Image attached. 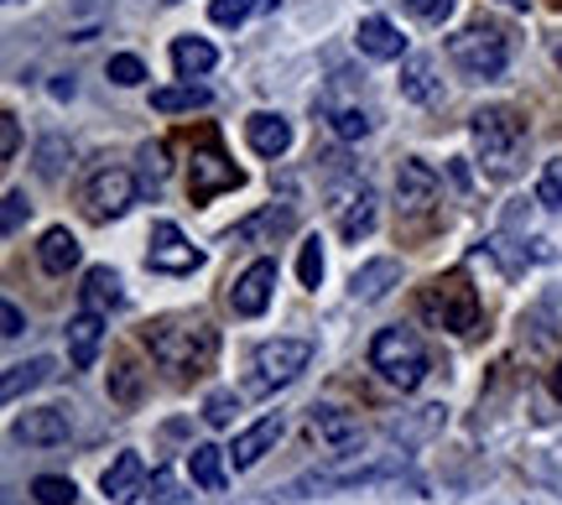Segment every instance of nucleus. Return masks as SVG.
Listing matches in <instances>:
<instances>
[{"label":"nucleus","instance_id":"f257e3e1","mask_svg":"<svg viewBox=\"0 0 562 505\" xmlns=\"http://www.w3.org/2000/svg\"><path fill=\"white\" fill-rule=\"evenodd\" d=\"M146 349L172 375H203L220 355V334L203 318H193V324H151L146 328Z\"/></svg>","mask_w":562,"mask_h":505},{"label":"nucleus","instance_id":"f03ea898","mask_svg":"<svg viewBox=\"0 0 562 505\" xmlns=\"http://www.w3.org/2000/svg\"><path fill=\"white\" fill-rule=\"evenodd\" d=\"M469 142L480 152V167L490 178H510L526 157V125L505 110V104H484L469 121Z\"/></svg>","mask_w":562,"mask_h":505},{"label":"nucleus","instance_id":"7ed1b4c3","mask_svg":"<svg viewBox=\"0 0 562 505\" xmlns=\"http://www.w3.org/2000/svg\"><path fill=\"white\" fill-rule=\"evenodd\" d=\"M417 313L432 328L469 334V328H480V292L469 287L463 271H448V277H432V282L417 292Z\"/></svg>","mask_w":562,"mask_h":505},{"label":"nucleus","instance_id":"20e7f679","mask_svg":"<svg viewBox=\"0 0 562 505\" xmlns=\"http://www.w3.org/2000/svg\"><path fill=\"white\" fill-rule=\"evenodd\" d=\"M370 370H381V381H391L396 391H417L427 381V349L412 328H381L370 344Z\"/></svg>","mask_w":562,"mask_h":505},{"label":"nucleus","instance_id":"39448f33","mask_svg":"<svg viewBox=\"0 0 562 505\" xmlns=\"http://www.w3.org/2000/svg\"><path fill=\"white\" fill-rule=\"evenodd\" d=\"M448 58L469 79H501L505 68H510V37H505L501 26L474 21V26H463V32L448 37Z\"/></svg>","mask_w":562,"mask_h":505},{"label":"nucleus","instance_id":"423d86ee","mask_svg":"<svg viewBox=\"0 0 562 505\" xmlns=\"http://www.w3.org/2000/svg\"><path fill=\"white\" fill-rule=\"evenodd\" d=\"M136 203V178L125 172V167H100L89 188H83V214L89 220H121L125 209Z\"/></svg>","mask_w":562,"mask_h":505},{"label":"nucleus","instance_id":"0eeeda50","mask_svg":"<svg viewBox=\"0 0 562 505\" xmlns=\"http://www.w3.org/2000/svg\"><path fill=\"white\" fill-rule=\"evenodd\" d=\"M334 220H339V240L360 245L364 235H375V224H381V199H375V188L370 182H349L334 193Z\"/></svg>","mask_w":562,"mask_h":505},{"label":"nucleus","instance_id":"6e6552de","mask_svg":"<svg viewBox=\"0 0 562 505\" xmlns=\"http://www.w3.org/2000/svg\"><path fill=\"white\" fill-rule=\"evenodd\" d=\"M240 182H245V172L224 157L220 146H203L199 157H193V167H188V199L209 203V199H220V193H235Z\"/></svg>","mask_w":562,"mask_h":505},{"label":"nucleus","instance_id":"1a4fd4ad","mask_svg":"<svg viewBox=\"0 0 562 505\" xmlns=\"http://www.w3.org/2000/svg\"><path fill=\"white\" fill-rule=\"evenodd\" d=\"M313 364V344L307 339H266L256 349V381L261 385H292Z\"/></svg>","mask_w":562,"mask_h":505},{"label":"nucleus","instance_id":"9d476101","mask_svg":"<svg viewBox=\"0 0 562 505\" xmlns=\"http://www.w3.org/2000/svg\"><path fill=\"white\" fill-rule=\"evenodd\" d=\"M146 266H151V271L188 277V271H199L203 266V250H193L188 235H182L172 220H161V224H151V250H146Z\"/></svg>","mask_w":562,"mask_h":505},{"label":"nucleus","instance_id":"9b49d317","mask_svg":"<svg viewBox=\"0 0 562 505\" xmlns=\"http://www.w3.org/2000/svg\"><path fill=\"white\" fill-rule=\"evenodd\" d=\"M271 292H277V261H250L235 277V287H229V303H235V313L240 318H261L266 307H271Z\"/></svg>","mask_w":562,"mask_h":505},{"label":"nucleus","instance_id":"f8f14e48","mask_svg":"<svg viewBox=\"0 0 562 505\" xmlns=\"http://www.w3.org/2000/svg\"><path fill=\"white\" fill-rule=\"evenodd\" d=\"M307 427H313V438L323 448H334V453H355L364 444V423L355 412H344V406H313L307 412Z\"/></svg>","mask_w":562,"mask_h":505},{"label":"nucleus","instance_id":"ddd939ff","mask_svg":"<svg viewBox=\"0 0 562 505\" xmlns=\"http://www.w3.org/2000/svg\"><path fill=\"white\" fill-rule=\"evenodd\" d=\"M438 193H442L438 172L422 162V157H406V162L396 167V209H402V214H427V209L438 203Z\"/></svg>","mask_w":562,"mask_h":505},{"label":"nucleus","instance_id":"4468645a","mask_svg":"<svg viewBox=\"0 0 562 505\" xmlns=\"http://www.w3.org/2000/svg\"><path fill=\"white\" fill-rule=\"evenodd\" d=\"M16 444H32V448H58L68 444V433H74V417H68V406H42V412H26L16 417Z\"/></svg>","mask_w":562,"mask_h":505},{"label":"nucleus","instance_id":"2eb2a0df","mask_svg":"<svg viewBox=\"0 0 562 505\" xmlns=\"http://www.w3.org/2000/svg\"><path fill=\"white\" fill-rule=\"evenodd\" d=\"M140 485H146V464H140V453H115V464L100 474L104 501H115V505H131L140 495Z\"/></svg>","mask_w":562,"mask_h":505},{"label":"nucleus","instance_id":"dca6fc26","mask_svg":"<svg viewBox=\"0 0 562 505\" xmlns=\"http://www.w3.org/2000/svg\"><path fill=\"white\" fill-rule=\"evenodd\" d=\"M396 282H402V266L391 261V256H375V261H364L360 271L349 277V298H355V303H381Z\"/></svg>","mask_w":562,"mask_h":505},{"label":"nucleus","instance_id":"f3484780","mask_svg":"<svg viewBox=\"0 0 562 505\" xmlns=\"http://www.w3.org/2000/svg\"><path fill=\"white\" fill-rule=\"evenodd\" d=\"M277 438H281V417H261V423H250L245 433H235V448H229L235 469H256L277 448Z\"/></svg>","mask_w":562,"mask_h":505},{"label":"nucleus","instance_id":"a211bd4d","mask_svg":"<svg viewBox=\"0 0 562 505\" xmlns=\"http://www.w3.org/2000/svg\"><path fill=\"white\" fill-rule=\"evenodd\" d=\"M100 344H104V313L83 307L79 318L68 324V360H74V370H89L100 360Z\"/></svg>","mask_w":562,"mask_h":505},{"label":"nucleus","instance_id":"6ab92c4d","mask_svg":"<svg viewBox=\"0 0 562 505\" xmlns=\"http://www.w3.org/2000/svg\"><path fill=\"white\" fill-rule=\"evenodd\" d=\"M402 100L422 104V110H432V104L442 100V83H438V68H432V58H406L402 63Z\"/></svg>","mask_w":562,"mask_h":505},{"label":"nucleus","instance_id":"aec40b11","mask_svg":"<svg viewBox=\"0 0 562 505\" xmlns=\"http://www.w3.org/2000/svg\"><path fill=\"white\" fill-rule=\"evenodd\" d=\"M245 142H250V152H261V157H281L292 146V125L281 121V115H271V110H256L245 121Z\"/></svg>","mask_w":562,"mask_h":505},{"label":"nucleus","instance_id":"412c9836","mask_svg":"<svg viewBox=\"0 0 562 505\" xmlns=\"http://www.w3.org/2000/svg\"><path fill=\"white\" fill-rule=\"evenodd\" d=\"M79 240H74V229H47V235H42V245H37V261H42V271H47V277H68V271H74V266H79Z\"/></svg>","mask_w":562,"mask_h":505},{"label":"nucleus","instance_id":"4be33fe9","mask_svg":"<svg viewBox=\"0 0 562 505\" xmlns=\"http://www.w3.org/2000/svg\"><path fill=\"white\" fill-rule=\"evenodd\" d=\"M355 42H360V53H370V58H385V63L406 53V37L385 16H364L360 32H355Z\"/></svg>","mask_w":562,"mask_h":505},{"label":"nucleus","instance_id":"5701e85b","mask_svg":"<svg viewBox=\"0 0 562 505\" xmlns=\"http://www.w3.org/2000/svg\"><path fill=\"white\" fill-rule=\"evenodd\" d=\"M323 121L334 125V136L339 142H360V136H370L375 131V115L364 110V104H334V100H323Z\"/></svg>","mask_w":562,"mask_h":505},{"label":"nucleus","instance_id":"b1692460","mask_svg":"<svg viewBox=\"0 0 562 505\" xmlns=\"http://www.w3.org/2000/svg\"><path fill=\"white\" fill-rule=\"evenodd\" d=\"M214 100L203 83L182 79V83H167V89H151V110L157 115H182V110H203V104Z\"/></svg>","mask_w":562,"mask_h":505},{"label":"nucleus","instance_id":"393cba45","mask_svg":"<svg viewBox=\"0 0 562 505\" xmlns=\"http://www.w3.org/2000/svg\"><path fill=\"white\" fill-rule=\"evenodd\" d=\"M214 63H220L214 42H203V37H178L172 42V68H178V79H203Z\"/></svg>","mask_w":562,"mask_h":505},{"label":"nucleus","instance_id":"a878e982","mask_svg":"<svg viewBox=\"0 0 562 505\" xmlns=\"http://www.w3.org/2000/svg\"><path fill=\"white\" fill-rule=\"evenodd\" d=\"M42 381H53V360H26V364H11L5 370V381H0V396L5 402H21L32 385H42Z\"/></svg>","mask_w":562,"mask_h":505},{"label":"nucleus","instance_id":"bb28decb","mask_svg":"<svg viewBox=\"0 0 562 505\" xmlns=\"http://www.w3.org/2000/svg\"><path fill=\"white\" fill-rule=\"evenodd\" d=\"M188 474H193V485L199 490H224V448L199 444L193 453H188Z\"/></svg>","mask_w":562,"mask_h":505},{"label":"nucleus","instance_id":"cd10ccee","mask_svg":"<svg viewBox=\"0 0 562 505\" xmlns=\"http://www.w3.org/2000/svg\"><path fill=\"white\" fill-rule=\"evenodd\" d=\"M121 303V277L110 271V266H94L89 277H83V307L89 313H104V307Z\"/></svg>","mask_w":562,"mask_h":505},{"label":"nucleus","instance_id":"c85d7f7f","mask_svg":"<svg viewBox=\"0 0 562 505\" xmlns=\"http://www.w3.org/2000/svg\"><path fill=\"white\" fill-rule=\"evenodd\" d=\"M140 391H146L140 364L136 360H115V370H110V402H115V406H136Z\"/></svg>","mask_w":562,"mask_h":505},{"label":"nucleus","instance_id":"c756f323","mask_svg":"<svg viewBox=\"0 0 562 505\" xmlns=\"http://www.w3.org/2000/svg\"><path fill=\"white\" fill-rule=\"evenodd\" d=\"M32 495H37V505H74L79 501L74 480H58V474H42L37 485H32Z\"/></svg>","mask_w":562,"mask_h":505},{"label":"nucleus","instance_id":"7c9ffc66","mask_svg":"<svg viewBox=\"0 0 562 505\" xmlns=\"http://www.w3.org/2000/svg\"><path fill=\"white\" fill-rule=\"evenodd\" d=\"M235 412H240V396H235V391H214V396L203 402V423H209V427H229V423H235Z\"/></svg>","mask_w":562,"mask_h":505},{"label":"nucleus","instance_id":"2f4dec72","mask_svg":"<svg viewBox=\"0 0 562 505\" xmlns=\"http://www.w3.org/2000/svg\"><path fill=\"white\" fill-rule=\"evenodd\" d=\"M104 74H110V83H121V89H136V83L146 79V63H140L136 53H115Z\"/></svg>","mask_w":562,"mask_h":505},{"label":"nucleus","instance_id":"473e14b6","mask_svg":"<svg viewBox=\"0 0 562 505\" xmlns=\"http://www.w3.org/2000/svg\"><path fill=\"white\" fill-rule=\"evenodd\" d=\"M256 5H261V0H209V21H214V26H240Z\"/></svg>","mask_w":562,"mask_h":505},{"label":"nucleus","instance_id":"72a5a7b5","mask_svg":"<svg viewBox=\"0 0 562 505\" xmlns=\"http://www.w3.org/2000/svg\"><path fill=\"white\" fill-rule=\"evenodd\" d=\"M537 203H542V209H562V157L542 167V178H537Z\"/></svg>","mask_w":562,"mask_h":505},{"label":"nucleus","instance_id":"f704fd0d","mask_svg":"<svg viewBox=\"0 0 562 505\" xmlns=\"http://www.w3.org/2000/svg\"><path fill=\"white\" fill-rule=\"evenodd\" d=\"M63 157H68L63 136H47V142H42V152H37V172H42L47 182H58V178H63Z\"/></svg>","mask_w":562,"mask_h":505},{"label":"nucleus","instance_id":"c9c22d12","mask_svg":"<svg viewBox=\"0 0 562 505\" xmlns=\"http://www.w3.org/2000/svg\"><path fill=\"white\" fill-rule=\"evenodd\" d=\"M26 214H32V203H26V193H21V188H11V193H5V209H0V229H5V235H16Z\"/></svg>","mask_w":562,"mask_h":505},{"label":"nucleus","instance_id":"e433bc0d","mask_svg":"<svg viewBox=\"0 0 562 505\" xmlns=\"http://www.w3.org/2000/svg\"><path fill=\"white\" fill-rule=\"evenodd\" d=\"M297 277H302V287H318L323 282V250H318V240H307L297 250Z\"/></svg>","mask_w":562,"mask_h":505},{"label":"nucleus","instance_id":"4c0bfd02","mask_svg":"<svg viewBox=\"0 0 562 505\" xmlns=\"http://www.w3.org/2000/svg\"><path fill=\"white\" fill-rule=\"evenodd\" d=\"M140 172H146V188H161L167 182V152L161 146H140Z\"/></svg>","mask_w":562,"mask_h":505},{"label":"nucleus","instance_id":"58836bf2","mask_svg":"<svg viewBox=\"0 0 562 505\" xmlns=\"http://www.w3.org/2000/svg\"><path fill=\"white\" fill-rule=\"evenodd\" d=\"M406 11H412V16H422V21H432V26H438V21H448L453 16V0H402Z\"/></svg>","mask_w":562,"mask_h":505},{"label":"nucleus","instance_id":"ea45409f","mask_svg":"<svg viewBox=\"0 0 562 505\" xmlns=\"http://www.w3.org/2000/svg\"><path fill=\"white\" fill-rule=\"evenodd\" d=\"M16 152H21V121L11 115V110H5V115H0V157L11 162Z\"/></svg>","mask_w":562,"mask_h":505},{"label":"nucleus","instance_id":"a19ab883","mask_svg":"<svg viewBox=\"0 0 562 505\" xmlns=\"http://www.w3.org/2000/svg\"><path fill=\"white\" fill-rule=\"evenodd\" d=\"M0 334H5V339H21V334H26V318H21L16 303H0Z\"/></svg>","mask_w":562,"mask_h":505},{"label":"nucleus","instance_id":"79ce46f5","mask_svg":"<svg viewBox=\"0 0 562 505\" xmlns=\"http://www.w3.org/2000/svg\"><path fill=\"white\" fill-rule=\"evenodd\" d=\"M151 501H157V505H172V501H178V480H172L167 469H157V474H151Z\"/></svg>","mask_w":562,"mask_h":505},{"label":"nucleus","instance_id":"37998d69","mask_svg":"<svg viewBox=\"0 0 562 505\" xmlns=\"http://www.w3.org/2000/svg\"><path fill=\"white\" fill-rule=\"evenodd\" d=\"M552 385H558V396H562V360H558V375H552Z\"/></svg>","mask_w":562,"mask_h":505},{"label":"nucleus","instance_id":"c03bdc74","mask_svg":"<svg viewBox=\"0 0 562 505\" xmlns=\"http://www.w3.org/2000/svg\"><path fill=\"white\" fill-rule=\"evenodd\" d=\"M505 5H526V0H505Z\"/></svg>","mask_w":562,"mask_h":505},{"label":"nucleus","instance_id":"a18cd8bd","mask_svg":"<svg viewBox=\"0 0 562 505\" xmlns=\"http://www.w3.org/2000/svg\"><path fill=\"white\" fill-rule=\"evenodd\" d=\"M558 68H562V47H558Z\"/></svg>","mask_w":562,"mask_h":505},{"label":"nucleus","instance_id":"49530a36","mask_svg":"<svg viewBox=\"0 0 562 505\" xmlns=\"http://www.w3.org/2000/svg\"><path fill=\"white\" fill-rule=\"evenodd\" d=\"M11 5H16V0H11Z\"/></svg>","mask_w":562,"mask_h":505}]
</instances>
